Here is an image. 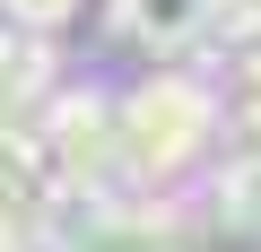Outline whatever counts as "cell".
Returning a JSON list of instances; mask_svg holds the SVG:
<instances>
[{
	"instance_id": "6da1fadb",
	"label": "cell",
	"mask_w": 261,
	"mask_h": 252,
	"mask_svg": "<svg viewBox=\"0 0 261 252\" xmlns=\"http://www.w3.org/2000/svg\"><path fill=\"white\" fill-rule=\"evenodd\" d=\"M113 139H122V174L130 183H174L218 139V96L200 78H183V70H157V78H140L113 104Z\"/></svg>"
},
{
	"instance_id": "7a4b0ae2",
	"label": "cell",
	"mask_w": 261,
	"mask_h": 252,
	"mask_svg": "<svg viewBox=\"0 0 261 252\" xmlns=\"http://www.w3.org/2000/svg\"><path fill=\"white\" fill-rule=\"evenodd\" d=\"M35 157H44V174L61 183V191H79V200H113V183H122V139H113V96H53V113H44V131H35Z\"/></svg>"
},
{
	"instance_id": "3957f363",
	"label": "cell",
	"mask_w": 261,
	"mask_h": 252,
	"mask_svg": "<svg viewBox=\"0 0 261 252\" xmlns=\"http://www.w3.org/2000/svg\"><path fill=\"white\" fill-rule=\"evenodd\" d=\"M209 26H218V0H113V35L140 44V52H157V61L192 52Z\"/></svg>"
},
{
	"instance_id": "277c9868",
	"label": "cell",
	"mask_w": 261,
	"mask_h": 252,
	"mask_svg": "<svg viewBox=\"0 0 261 252\" xmlns=\"http://www.w3.org/2000/svg\"><path fill=\"white\" fill-rule=\"evenodd\" d=\"M53 226V174L27 131H0V235H44Z\"/></svg>"
},
{
	"instance_id": "5b68a950",
	"label": "cell",
	"mask_w": 261,
	"mask_h": 252,
	"mask_svg": "<svg viewBox=\"0 0 261 252\" xmlns=\"http://www.w3.org/2000/svg\"><path fill=\"white\" fill-rule=\"evenodd\" d=\"M44 87H53V52L18 26V35H0V131H18V122L44 104Z\"/></svg>"
},
{
	"instance_id": "8992f818",
	"label": "cell",
	"mask_w": 261,
	"mask_h": 252,
	"mask_svg": "<svg viewBox=\"0 0 261 252\" xmlns=\"http://www.w3.org/2000/svg\"><path fill=\"white\" fill-rule=\"evenodd\" d=\"M0 9H9V26H27V35H44V26H61L79 0H0Z\"/></svg>"
},
{
	"instance_id": "52a82bcc",
	"label": "cell",
	"mask_w": 261,
	"mask_h": 252,
	"mask_svg": "<svg viewBox=\"0 0 261 252\" xmlns=\"http://www.w3.org/2000/svg\"><path fill=\"white\" fill-rule=\"evenodd\" d=\"M27 252H61V243H44V235H35V243H27Z\"/></svg>"
}]
</instances>
